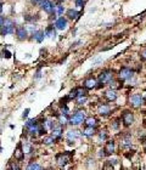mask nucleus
Here are the masks:
<instances>
[{"mask_svg": "<svg viewBox=\"0 0 146 170\" xmlns=\"http://www.w3.org/2000/svg\"><path fill=\"white\" fill-rule=\"evenodd\" d=\"M51 135L55 137V140L61 137V135H62V125L60 123L58 124H55V126L51 129Z\"/></svg>", "mask_w": 146, "mask_h": 170, "instance_id": "obj_18", "label": "nucleus"}, {"mask_svg": "<svg viewBox=\"0 0 146 170\" xmlns=\"http://www.w3.org/2000/svg\"><path fill=\"white\" fill-rule=\"evenodd\" d=\"M28 113H29V108L25 110V111H23V114H22V118H27V117H28Z\"/></svg>", "mask_w": 146, "mask_h": 170, "instance_id": "obj_36", "label": "nucleus"}, {"mask_svg": "<svg viewBox=\"0 0 146 170\" xmlns=\"http://www.w3.org/2000/svg\"><path fill=\"white\" fill-rule=\"evenodd\" d=\"M39 6L46 14H52L54 12V9H55V5L50 2V0H41V2L39 3Z\"/></svg>", "mask_w": 146, "mask_h": 170, "instance_id": "obj_8", "label": "nucleus"}, {"mask_svg": "<svg viewBox=\"0 0 146 170\" xmlns=\"http://www.w3.org/2000/svg\"><path fill=\"white\" fill-rule=\"evenodd\" d=\"M45 37H48V38H51V39H55L56 38V32H55V26H52V25H50L45 31Z\"/></svg>", "mask_w": 146, "mask_h": 170, "instance_id": "obj_23", "label": "nucleus"}, {"mask_svg": "<svg viewBox=\"0 0 146 170\" xmlns=\"http://www.w3.org/2000/svg\"><path fill=\"white\" fill-rule=\"evenodd\" d=\"M56 2H57L58 4H61V3H63V2H65V0H56Z\"/></svg>", "mask_w": 146, "mask_h": 170, "instance_id": "obj_43", "label": "nucleus"}, {"mask_svg": "<svg viewBox=\"0 0 146 170\" xmlns=\"http://www.w3.org/2000/svg\"><path fill=\"white\" fill-rule=\"evenodd\" d=\"M118 122H119V120L117 119V120H114V122L111 124V128H112L113 130H117V129L119 128V123H118Z\"/></svg>", "mask_w": 146, "mask_h": 170, "instance_id": "obj_32", "label": "nucleus"}, {"mask_svg": "<svg viewBox=\"0 0 146 170\" xmlns=\"http://www.w3.org/2000/svg\"><path fill=\"white\" fill-rule=\"evenodd\" d=\"M28 35V31L25 27H17L16 28V37L18 40H26Z\"/></svg>", "mask_w": 146, "mask_h": 170, "instance_id": "obj_15", "label": "nucleus"}, {"mask_svg": "<svg viewBox=\"0 0 146 170\" xmlns=\"http://www.w3.org/2000/svg\"><path fill=\"white\" fill-rule=\"evenodd\" d=\"M121 120L123 122V125L124 126H130L133 125L134 123V113L130 111V110H125L122 112V117H121Z\"/></svg>", "mask_w": 146, "mask_h": 170, "instance_id": "obj_5", "label": "nucleus"}, {"mask_svg": "<svg viewBox=\"0 0 146 170\" xmlns=\"http://www.w3.org/2000/svg\"><path fill=\"white\" fill-rule=\"evenodd\" d=\"M106 155H111L114 153L116 151V145H114V141L113 140H107L106 141V145H105V148H104Z\"/></svg>", "mask_w": 146, "mask_h": 170, "instance_id": "obj_12", "label": "nucleus"}, {"mask_svg": "<svg viewBox=\"0 0 146 170\" xmlns=\"http://www.w3.org/2000/svg\"><path fill=\"white\" fill-rule=\"evenodd\" d=\"M84 124H85L87 126H94V128H96V126H98V120H96V118H94V117H89V118H87V119L84 120Z\"/></svg>", "mask_w": 146, "mask_h": 170, "instance_id": "obj_24", "label": "nucleus"}, {"mask_svg": "<svg viewBox=\"0 0 146 170\" xmlns=\"http://www.w3.org/2000/svg\"><path fill=\"white\" fill-rule=\"evenodd\" d=\"M43 126L46 129V131L48 130H51L54 126H55V123H54V120L52 119H44V122H43Z\"/></svg>", "mask_w": 146, "mask_h": 170, "instance_id": "obj_26", "label": "nucleus"}, {"mask_svg": "<svg viewBox=\"0 0 146 170\" xmlns=\"http://www.w3.org/2000/svg\"><path fill=\"white\" fill-rule=\"evenodd\" d=\"M75 2H76V6H77V8H83L84 0H75Z\"/></svg>", "mask_w": 146, "mask_h": 170, "instance_id": "obj_33", "label": "nucleus"}, {"mask_svg": "<svg viewBox=\"0 0 146 170\" xmlns=\"http://www.w3.org/2000/svg\"><path fill=\"white\" fill-rule=\"evenodd\" d=\"M0 33H2L3 37L10 35V34H14L15 33V25H14V22L10 18H5L3 26L0 27Z\"/></svg>", "mask_w": 146, "mask_h": 170, "instance_id": "obj_2", "label": "nucleus"}, {"mask_svg": "<svg viewBox=\"0 0 146 170\" xmlns=\"http://www.w3.org/2000/svg\"><path fill=\"white\" fill-rule=\"evenodd\" d=\"M144 103H145V100H144V97H142L141 94H133V95L129 97V105H130L133 108H139V107H141Z\"/></svg>", "mask_w": 146, "mask_h": 170, "instance_id": "obj_4", "label": "nucleus"}, {"mask_svg": "<svg viewBox=\"0 0 146 170\" xmlns=\"http://www.w3.org/2000/svg\"><path fill=\"white\" fill-rule=\"evenodd\" d=\"M56 162L60 166H65L69 162V154L68 153H60L56 157Z\"/></svg>", "mask_w": 146, "mask_h": 170, "instance_id": "obj_13", "label": "nucleus"}, {"mask_svg": "<svg viewBox=\"0 0 146 170\" xmlns=\"http://www.w3.org/2000/svg\"><path fill=\"white\" fill-rule=\"evenodd\" d=\"M68 119H69V118H68L66 114H62V113H61V114L58 116V123H60L61 125L67 124V123H68Z\"/></svg>", "mask_w": 146, "mask_h": 170, "instance_id": "obj_28", "label": "nucleus"}, {"mask_svg": "<svg viewBox=\"0 0 146 170\" xmlns=\"http://www.w3.org/2000/svg\"><path fill=\"white\" fill-rule=\"evenodd\" d=\"M3 11V3H0V12Z\"/></svg>", "mask_w": 146, "mask_h": 170, "instance_id": "obj_42", "label": "nucleus"}, {"mask_svg": "<svg viewBox=\"0 0 146 170\" xmlns=\"http://www.w3.org/2000/svg\"><path fill=\"white\" fill-rule=\"evenodd\" d=\"M32 35H33L32 39H34L37 43H41L45 38V32L44 31H34Z\"/></svg>", "mask_w": 146, "mask_h": 170, "instance_id": "obj_20", "label": "nucleus"}, {"mask_svg": "<svg viewBox=\"0 0 146 170\" xmlns=\"http://www.w3.org/2000/svg\"><path fill=\"white\" fill-rule=\"evenodd\" d=\"M54 142H55V137H54L52 135H50V136H44V137H43V143L46 145V146H50V145H52Z\"/></svg>", "mask_w": 146, "mask_h": 170, "instance_id": "obj_27", "label": "nucleus"}, {"mask_svg": "<svg viewBox=\"0 0 146 170\" xmlns=\"http://www.w3.org/2000/svg\"><path fill=\"white\" fill-rule=\"evenodd\" d=\"M54 26H55V28L58 29V31H65V29L67 28V20L63 18L62 16H60V17H57V18L55 20Z\"/></svg>", "mask_w": 146, "mask_h": 170, "instance_id": "obj_10", "label": "nucleus"}, {"mask_svg": "<svg viewBox=\"0 0 146 170\" xmlns=\"http://www.w3.org/2000/svg\"><path fill=\"white\" fill-rule=\"evenodd\" d=\"M4 21H5V17H3V16H0V27L3 26V23H4Z\"/></svg>", "mask_w": 146, "mask_h": 170, "instance_id": "obj_38", "label": "nucleus"}, {"mask_svg": "<svg viewBox=\"0 0 146 170\" xmlns=\"http://www.w3.org/2000/svg\"><path fill=\"white\" fill-rule=\"evenodd\" d=\"M133 75H134V70L130 69V68H128V67L121 68V70H119V73H118V78H119L122 81H125V80L133 78Z\"/></svg>", "mask_w": 146, "mask_h": 170, "instance_id": "obj_7", "label": "nucleus"}, {"mask_svg": "<svg viewBox=\"0 0 146 170\" xmlns=\"http://www.w3.org/2000/svg\"><path fill=\"white\" fill-rule=\"evenodd\" d=\"M96 84H98V80H96L95 78H87V79L83 81V88L90 90V89L96 88Z\"/></svg>", "mask_w": 146, "mask_h": 170, "instance_id": "obj_14", "label": "nucleus"}, {"mask_svg": "<svg viewBox=\"0 0 146 170\" xmlns=\"http://www.w3.org/2000/svg\"><path fill=\"white\" fill-rule=\"evenodd\" d=\"M95 131H96V128H94V126H87L85 125L84 130L82 131V135L85 136V137H93L95 135Z\"/></svg>", "mask_w": 146, "mask_h": 170, "instance_id": "obj_21", "label": "nucleus"}, {"mask_svg": "<svg viewBox=\"0 0 146 170\" xmlns=\"http://www.w3.org/2000/svg\"><path fill=\"white\" fill-rule=\"evenodd\" d=\"M40 2H41V0H31V3L34 4V5H39Z\"/></svg>", "mask_w": 146, "mask_h": 170, "instance_id": "obj_37", "label": "nucleus"}, {"mask_svg": "<svg viewBox=\"0 0 146 170\" xmlns=\"http://www.w3.org/2000/svg\"><path fill=\"white\" fill-rule=\"evenodd\" d=\"M141 95H142V97H144V100H145V102H146V90H145V91H144Z\"/></svg>", "mask_w": 146, "mask_h": 170, "instance_id": "obj_41", "label": "nucleus"}, {"mask_svg": "<svg viewBox=\"0 0 146 170\" xmlns=\"http://www.w3.org/2000/svg\"><path fill=\"white\" fill-rule=\"evenodd\" d=\"M40 77H41V73H40V70H38L37 74H35V79H39Z\"/></svg>", "mask_w": 146, "mask_h": 170, "instance_id": "obj_39", "label": "nucleus"}, {"mask_svg": "<svg viewBox=\"0 0 146 170\" xmlns=\"http://www.w3.org/2000/svg\"><path fill=\"white\" fill-rule=\"evenodd\" d=\"M87 101H88L87 95H83V96H78V97H77V103H78V105H84Z\"/></svg>", "mask_w": 146, "mask_h": 170, "instance_id": "obj_30", "label": "nucleus"}, {"mask_svg": "<svg viewBox=\"0 0 146 170\" xmlns=\"http://www.w3.org/2000/svg\"><path fill=\"white\" fill-rule=\"evenodd\" d=\"M38 130H39V124L37 123V120L34 119H29L27 123H26V131L34 136V135H38Z\"/></svg>", "mask_w": 146, "mask_h": 170, "instance_id": "obj_6", "label": "nucleus"}, {"mask_svg": "<svg viewBox=\"0 0 146 170\" xmlns=\"http://www.w3.org/2000/svg\"><path fill=\"white\" fill-rule=\"evenodd\" d=\"M130 147H131V136L125 135L121 141V148L127 149V148H130Z\"/></svg>", "mask_w": 146, "mask_h": 170, "instance_id": "obj_19", "label": "nucleus"}, {"mask_svg": "<svg viewBox=\"0 0 146 170\" xmlns=\"http://www.w3.org/2000/svg\"><path fill=\"white\" fill-rule=\"evenodd\" d=\"M22 148H23L25 154H31V153L33 152V146H32L29 142H27V141L22 143Z\"/></svg>", "mask_w": 146, "mask_h": 170, "instance_id": "obj_25", "label": "nucleus"}, {"mask_svg": "<svg viewBox=\"0 0 146 170\" xmlns=\"http://www.w3.org/2000/svg\"><path fill=\"white\" fill-rule=\"evenodd\" d=\"M2 55H3V57H6V58H10V57H11V54H10L8 50H4V51L2 52Z\"/></svg>", "mask_w": 146, "mask_h": 170, "instance_id": "obj_34", "label": "nucleus"}, {"mask_svg": "<svg viewBox=\"0 0 146 170\" xmlns=\"http://www.w3.org/2000/svg\"><path fill=\"white\" fill-rule=\"evenodd\" d=\"M105 97H106V100H107L108 102H113V101L117 100L118 95H117V91H116L114 89H110V90H107V91L105 93Z\"/></svg>", "mask_w": 146, "mask_h": 170, "instance_id": "obj_16", "label": "nucleus"}, {"mask_svg": "<svg viewBox=\"0 0 146 170\" xmlns=\"http://www.w3.org/2000/svg\"><path fill=\"white\" fill-rule=\"evenodd\" d=\"M140 56H141V60H142V61H146V49L142 50V52H141Z\"/></svg>", "mask_w": 146, "mask_h": 170, "instance_id": "obj_35", "label": "nucleus"}, {"mask_svg": "<svg viewBox=\"0 0 146 170\" xmlns=\"http://www.w3.org/2000/svg\"><path fill=\"white\" fill-rule=\"evenodd\" d=\"M27 169H41V165H39L38 163H31L28 166H27Z\"/></svg>", "mask_w": 146, "mask_h": 170, "instance_id": "obj_31", "label": "nucleus"}, {"mask_svg": "<svg viewBox=\"0 0 146 170\" xmlns=\"http://www.w3.org/2000/svg\"><path fill=\"white\" fill-rule=\"evenodd\" d=\"M98 113L102 117H106L111 113V106L107 105V103H100L98 106Z\"/></svg>", "mask_w": 146, "mask_h": 170, "instance_id": "obj_11", "label": "nucleus"}, {"mask_svg": "<svg viewBox=\"0 0 146 170\" xmlns=\"http://www.w3.org/2000/svg\"><path fill=\"white\" fill-rule=\"evenodd\" d=\"M113 78H114L113 70H111V69H104V70L100 72V74L98 77V80H99L100 84L105 85V84H108Z\"/></svg>", "mask_w": 146, "mask_h": 170, "instance_id": "obj_3", "label": "nucleus"}, {"mask_svg": "<svg viewBox=\"0 0 146 170\" xmlns=\"http://www.w3.org/2000/svg\"><path fill=\"white\" fill-rule=\"evenodd\" d=\"M145 152H146V143H145Z\"/></svg>", "mask_w": 146, "mask_h": 170, "instance_id": "obj_44", "label": "nucleus"}, {"mask_svg": "<svg viewBox=\"0 0 146 170\" xmlns=\"http://www.w3.org/2000/svg\"><path fill=\"white\" fill-rule=\"evenodd\" d=\"M81 16H82L81 12H78V11H76V10H73V9L67 10V17H68L69 20H78Z\"/></svg>", "mask_w": 146, "mask_h": 170, "instance_id": "obj_22", "label": "nucleus"}, {"mask_svg": "<svg viewBox=\"0 0 146 170\" xmlns=\"http://www.w3.org/2000/svg\"><path fill=\"white\" fill-rule=\"evenodd\" d=\"M10 168H11V169H16V170H18V169H20V166H18V165H16V164H12Z\"/></svg>", "mask_w": 146, "mask_h": 170, "instance_id": "obj_40", "label": "nucleus"}, {"mask_svg": "<svg viewBox=\"0 0 146 170\" xmlns=\"http://www.w3.org/2000/svg\"><path fill=\"white\" fill-rule=\"evenodd\" d=\"M106 140H107V132H106V131H100V132H99L98 142L101 143V141H106Z\"/></svg>", "mask_w": 146, "mask_h": 170, "instance_id": "obj_29", "label": "nucleus"}, {"mask_svg": "<svg viewBox=\"0 0 146 170\" xmlns=\"http://www.w3.org/2000/svg\"><path fill=\"white\" fill-rule=\"evenodd\" d=\"M84 120H85V112H84L83 110H81V111L75 112V113H73V114L69 117L68 123H69L71 125L78 126V125L83 124V123H84Z\"/></svg>", "mask_w": 146, "mask_h": 170, "instance_id": "obj_1", "label": "nucleus"}, {"mask_svg": "<svg viewBox=\"0 0 146 170\" xmlns=\"http://www.w3.org/2000/svg\"><path fill=\"white\" fill-rule=\"evenodd\" d=\"M79 137H81V131H78V130H69V131H67V135H66L67 142L69 145L73 143L75 141H77Z\"/></svg>", "mask_w": 146, "mask_h": 170, "instance_id": "obj_9", "label": "nucleus"}, {"mask_svg": "<svg viewBox=\"0 0 146 170\" xmlns=\"http://www.w3.org/2000/svg\"><path fill=\"white\" fill-rule=\"evenodd\" d=\"M25 152H23V148H22V145L21 143H18L17 145V147H16V151H15V159L16 160H18V162H21V160H23L25 159Z\"/></svg>", "mask_w": 146, "mask_h": 170, "instance_id": "obj_17", "label": "nucleus"}]
</instances>
